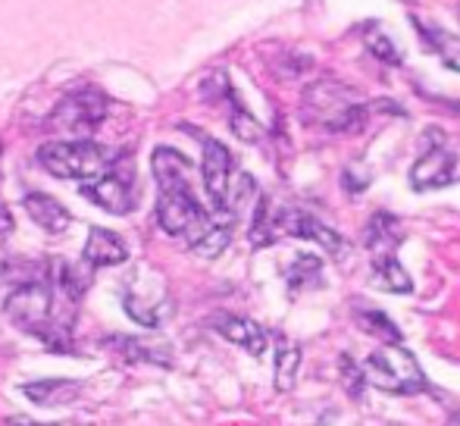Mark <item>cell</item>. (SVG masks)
<instances>
[{"instance_id":"83f0119b","label":"cell","mask_w":460,"mask_h":426,"mask_svg":"<svg viewBox=\"0 0 460 426\" xmlns=\"http://www.w3.org/2000/svg\"><path fill=\"white\" fill-rule=\"evenodd\" d=\"M229 126H232V132H235L242 141H261V135H263L261 122H257L254 116H251L242 104H238V101H235V107H232Z\"/></svg>"},{"instance_id":"5bb4252c","label":"cell","mask_w":460,"mask_h":426,"mask_svg":"<svg viewBox=\"0 0 460 426\" xmlns=\"http://www.w3.org/2000/svg\"><path fill=\"white\" fill-rule=\"evenodd\" d=\"M85 263L92 267H119V263L128 261V248L113 229H103V226H94L88 232V242H85Z\"/></svg>"},{"instance_id":"8fae6325","label":"cell","mask_w":460,"mask_h":426,"mask_svg":"<svg viewBox=\"0 0 460 426\" xmlns=\"http://www.w3.org/2000/svg\"><path fill=\"white\" fill-rule=\"evenodd\" d=\"M122 305H126L128 317L145 329H157L166 317H172V298L164 288L151 295V292H138L135 286H128L126 295H122Z\"/></svg>"},{"instance_id":"ac0fdd59","label":"cell","mask_w":460,"mask_h":426,"mask_svg":"<svg viewBox=\"0 0 460 426\" xmlns=\"http://www.w3.org/2000/svg\"><path fill=\"white\" fill-rule=\"evenodd\" d=\"M79 392H82L79 379H38V383L22 386V395L31 398L35 404H44V408H60V404H69Z\"/></svg>"},{"instance_id":"4316f807","label":"cell","mask_w":460,"mask_h":426,"mask_svg":"<svg viewBox=\"0 0 460 426\" xmlns=\"http://www.w3.org/2000/svg\"><path fill=\"white\" fill-rule=\"evenodd\" d=\"M360 326H364L369 335H379V339H385L388 345H398V342H401V329L394 326V323L388 320L382 311H360Z\"/></svg>"},{"instance_id":"7402d4cb","label":"cell","mask_w":460,"mask_h":426,"mask_svg":"<svg viewBox=\"0 0 460 426\" xmlns=\"http://www.w3.org/2000/svg\"><path fill=\"white\" fill-rule=\"evenodd\" d=\"M54 282L63 288L69 301H79L82 295L92 286V263H66L57 261L54 263Z\"/></svg>"},{"instance_id":"e0dca14e","label":"cell","mask_w":460,"mask_h":426,"mask_svg":"<svg viewBox=\"0 0 460 426\" xmlns=\"http://www.w3.org/2000/svg\"><path fill=\"white\" fill-rule=\"evenodd\" d=\"M401 238H404V232H401V223L392 217V213H385V210L373 213V219L367 223V232H364V244L369 248V254L373 257L394 254Z\"/></svg>"},{"instance_id":"9c48e42d","label":"cell","mask_w":460,"mask_h":426,"mask_svg":"<svg viewBox=\"0 0 460 426\" xmlns=\"http://www.w3.org/2000/svg\"><path fill=\"white\" fill-rule=\"evenodd\" d=\"M457 176V154H451L448 147H429L417 157V164L411 166V185L413 191H429V189H445Z\"/></svg>"},{"instance_id":"30bf717a","label":"cell","mask_w":460,"mask_h":426,"mask_svg":"<svg viewBox=\"0 0 460 426\" xmlns=\"http://www.w3.org/2000/svg\"><path fill=\"white\" fill-rule=\"evenodd\" d=\"M82 195L107 213H128L135 208L132 179L122 176V173H107V176L94 179V182H88L85 189H82Z\"/></svg>"},{"instance_id":"4fadbf2b","label":"cell","mask_w":460,"mask_h":426,"mask_svg":"<svg viewBox=\"0 0 460 426\" xmlns=\"http://www.w3.org/2000/svg\"><path fill=\"white\" fill-rule=\"evenodd\" d=\"M232 229H235V213H232V210H213L210 219H207V226L200 229V235L194 238V242H188V244H191V251L198 257L213 261V257H219L226 248H229Z\"/></svg>"},{"instance_id":"ba28073f","label":"cell","mask_w":460,"mask_h":426,"mask_svg":"<svg viewBox=\"0 0 460 426\" xmlns=\"http://www.w3.org/2000/svg\"><path fill=\"white\" fill-rule=\"evenodd\" d=\"M276 226L279 232H285V235H295V238H310V242L323 244L326 251H332L335 257L345 254L348 242L339 235L335 229H329L326 223H320V219L314 217V213L301 210V208H285L276 213Z\"/></svg>"},{"instance_id":"277c9868","label":"cell","mask_w":460,"mask_h":426,"mask_svg":"<svg viewBox=\"0 0 460 426\" xmlns=\"http://www.w3.org/2000/svg\"><path fill=\"white\" fill-rule=\"evenodd\" d=\"M210 213L200 208V201L194 198L191 185H179V189H164L157 198V223L166 235H185L188 242L200 235V229L207 226Z\"/></svg>"},{"instance_id":"3957f363","label":"cell","mask_w":460,"mask_h":426,"mask_svg":"<svg viewBox=\"0 0 460 426\" xmlns=\"http://www.w3.org/2000/svg\"><path fill=\"white\" fill-rule=\"evenodd\" d=\"M364 373L369 386H376L382 392H392V395H417V392L429 389L423 367L401 345H382L379 351L369 354Z\"/></svg>"},{"instance_id":"d6986e66","label":"cell","mask_w":460,"mask_h":426,"mask_svg":"<svg viewBox=\"0 0 460 426\" xmlns=\"http://www.w3.org/2000/svg\"><path fill=\"white\" fill-rule=\"evenodd\" d=\"M154 166V179H157L160 191L164 189H179V185H188V173H191V164L172 147H157L151 157Z\"/></svg>"},{"instance_id":"d4e9b609","label":"cell","mask_w":460,"mask_h":426,"mask_svg":"<svg viewBox=\"0 0 460 426\" xmlns=\"http://www.w3.org/2000/svg\"><path fill=\"white\" fill-rule=\"evenodd\" d=\"M276 235H279L276 213H270V201L261 198L257 213H254V223H251V244H254V248H263V244H270Z\"/></svg>"},{"instance_id":"7a4b0ae2","label":"cell","mask_w":460,"mask_h":426,"mask_svg":"<svg viewBox=\"0 0 460 426\" xmlns=\"http://www.w3.org/2000/svg\"><path fill=\"white\" fill-rule=\"evenodd\" d=\"M304 116L326 132H358L367 120V104H360L348 85L323 79L304 94Z\"/></svg>"},{"instance_id":"f1b7e54d","label":"cell","mask_w":460,"mask_h":426,"mask_svg":"<svg viewBox=\"0 0 460 426\" xmlns=\"http://www.w3.org/2000/svg\"><path fill=\"white\" fill-rule=\"evenodd\" d=\"M339 373H341V383H345L348 395H351V398L364 395V386H367L364 367H358L351 358H348V354H341V358H339Z\"/></svg>"},{"instance_id":"f546056e","label":"cell","mask_w":460,"mask_h":426,"mask_svg":"<svg viewBox=\"0 0 460 426\" xmlns=\"http://www.w3.org/2000/svg\"><path fill=\"white\" fill-rule=\"evenodd\" d=\"M16 270H19V261L4 248V244H0V280H10V276H16Z\"/></svg>"},{"instance_id":"d6a6232c","label":"cell","mask_w":460,"mask_h":426,"mask_svg":"<svg viewBox=\"0 0 460 426\" xmlns=\"http://www.w3.org/2000/svg\"><path fill=\"white\" fill-rule=\"evenodd\" d=\"M445 426H460V411H455V414H451V421Z\"/></svg>"},{"instance_id":"1f68e13d","label":"cell","mask_w":460,"mask_h":426,"mask_svg":"<svg viewBox=\"0 0 460 426\" xmlns=\"http://www.w3.org/2000/svg\"><path fill=\"white\" fill-rule=\"evenodd\" d=\"M6 426H41V423L29 421V417H6Z\"/></svg>"},{"instance_id":"2e32d148","label":"cell","mask_w":460,"mask_h":426,"mask_svg":"<svg viewBox=\"0 0 460 426\" xmlns=\"http://www.w3.org/2000/svg\"><path fill=\"white\" fill-rule=\"evenodd\" d=\"M110 348L122 354L128 360H145V364H160V367H170L172 364V348L166 342L157 339H135V335H113L107 339Z\"/></svg>"},{"instance_id":"7c38bea8","label":"cell","mask_w":460,"mask_h":426,"mask_svg":"<svg viewBox=\"0 0 460 426\" xmlns=\"http://www.w3.org/2000/svg\"><path fill=\"white\" fill-rule=\"evenodd\" d=\"M213 326H217V333L223 335V339H229L232 345L244 348V351L254 354V358H261V354L267 351V345H270L267 329H263L261 323L248 320V317H235V314H217V317H213Z\"/></svg>"},{"instance_id":"603a6c76","label":"cell","mask_w":460,"mask_h":426,"mask_svg":"<svg viewBox=\"0 0 460 426\" xmlns=\"http://www.w3.org/2000/svg\"><path fill=\"white\" fill-rule=\"evenodd\" d=\"M420 31H423L426 44H429V48L445 60V67L457 69V73H460V35H451V31L438 29V25H432V29L420 25Z\"/></svg>"},{"instance_id":"cb8c5ba5","label":"cell","mask_w":460,"mask_h":426,"mask_svg":"<svg viewBox=\"0 0 460 426\" xmlns=\"http://www.w3.org/2000/svg\"><path fill=\"white\" fill-rule=\"evenodd\" d=\"M323 273V261L314 254H297L295 261H291V267L285 270V280H288V288L291 292H297V288L310 286L314 280H320Z\"/></svg>"},{"instance_id":"8992f818","label":"cell","mask_w":460,"mask_h":426,"mask_svg":"<svg viewBox=\"0 0 460 426\" xmlns=\"http://www.w3.org/2000/svg\"><path fill=\"white\" fill-rule=\"evenodd\" d=\"M107 116V98H103L97 88H79V92L66 94L60 104L50 113V129L57 132H69V135H88Z\"/></svg>"},{"instance_id":"6da1fadb","label":"cell","mask_w":460,"mask_h":426,"mask_svg":"<svg viewBox=\"0 0 460 426\" xmlns=\"http://www.w3.org/2000/svg\"><path fill=\"white\" fill-rule=\"evenodd\" d=\"M38 164L57 179H79V182L88 185L110 173L113 151H107V147L92 138L48 141L44 147H38Z\"/></svg>"},{"instance_id":"5b68a950","label":"cell","mask_w":460,"mask_h":426,"mask_svg":"<svg viewBox=\"0 0 460 426\" xmlns=\"http://www.w3.org/2000/svg\"><path fill=\"white\" fill-rule=\"evenodd\" d=\"M50 311H54V292L48 282H22L4 301L6 317L31 335H41L50 326Z\"/></svg>"},{"instance_id":"9a60e30c","label":"cell","mask_w":460,"mask_h":426,"mask_svg":"<svg viewBox=\"0 0 460 426\" xmlns=\"http://www.w3.org/2000/svg\"><path fill=\"white\" fill-rule=\"evenodd\" d=\"M22 208L38 226H41L44 232H50V235H63V232L69 229V223H73L69 210L63 208L57 198L44 195V191H29V195H25V201H22Z\"/></svg>"},{"instance_id":"4dcf8cb0","label":"cell","mask_w":460,"mask_h":426,"mask_svg":"<svg viewBox=\"0 0 460 426\" xmlns=\"http://www.w3.org/2000/svg\"><path fill=\"white\" fill-rule=\"evenodd\" d=\"M10 232H13V213L0 201V235H10Z\"/></svg>"},{"instance_id":"484cf974","label":"cell","mask_w":460,"mask_h":426,"mask_svg":"<svg viewBox=\"0 0 460 426\" xmlns=\"http://www.w3.org/2000/svg\"><path fill=\"white\" fill-rule=\"evenodd\" d=\"M364 41H367L369 54H373L376 60L388 63V67H398V63H401V50L394 48V41L382 29H376V25H367V38H364Z\"/></svg>"},{"instance_id":"ffe728a7","label":"cell","mask_w":460,"mask_h":426,"mask_svg":"<svg viewBox=\"0 0 460 426\" xmlns=\"http://www.w3.org/2000/svg\"><path fill=\"white\" fill-rule=\"evenodd\" d=\"M301 367V345L291 342L288 335H276V389L291 392Z\"/></svg>"},{"instance_id":"44dd1931","label":"cell","mask_w":460,"mask_h":426,"mask_svg":"<svg viewBox=\"0 0 460 426\" xmlns=\"http://www.w3.org/2000/svg\"><path fill=\"white\" fill-rule=\"evenodd\" d=\"M373 282L385 292L394 295H407L413 292V282L407 276V270L398 263V257L388 254V257H373Z\"/></svg>"},{"instance_id":"52a82bcc","label":"cell","mask_w":460,"mask_h":426,"mask_svg":"<svg viewBox=\"0 0 460 426\" xmlns=\"http://www.w3.org/2000/svg\"><path fill=\"white\" fill-rule=\"evenodd\" d=\"M200 176L210 195L213 210H229V189H232V154L217 138H204V160H200Z\"/></svg>"}]
</instances>
